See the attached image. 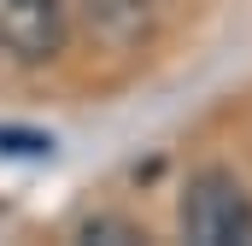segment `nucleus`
<instances>
[{
  "mask_svg": "<svg viewBox=\"0 0 252 246\" xmlns=\"http://www.w3.org/2000/svg\"><path fill=\"white\" fill-rule=\"evenodd\" d=\"M176 223L193 246H247L252 241V193L235 170H199L182 187Z\"/></svg>",
  "mask_w": 252,
  "mask_h": 246,
  "instance_id": "1",
  "label": "nucleus"
},
{
  "mask_svg": "<svg viewBox=\"0 0 252 246\" xmlns=\"http://www.w3.org/2000/svg\"><path fill=\"white\" fill-rule=\"evenodd\" d=\"M64 47V6L59 0H0V53L41 64Z\"/></svg>",
  "mask_w": 252,
  "mask_h": 246,
  "instance_id": "2",
  "label": "nucleus"
},
{
  "mask_svg": "<svg viewBox=\"0 0 252 246\" xmlns=\"http://www.w3.org/2000/svg\"><path fill=\"white\" fill-rule=\"evenodd\" d=\"M82 12H88V24H94L112 47L147 35V0H82Z\"/></svg>",
  "mask_w": 252,
  "mask_h": 246,
  "instance_id": "3",
  "label": "nucleus"
},
{
  "mask_svg": "<svg viewBox=\"0 0 252 246\" xmlns=\"http://www.w3.org/2000/svg\"><path fill=\"white\" fill-rule=\"evenodd\" d=\"M0 153L41 158V153H53V141H47V135H30V129H0Z\"/></svg>",
  "mask_w": 252,
  "mask_h": 246,
  "instance_id": "4",
  "label": "nucleus"
},
{
  "mask_svg": "<svg viewBox=\"0 0 252 246\" xmlns=\"http://www.w3.org/2000/svg\"><path fill=\"white\" fill-rule=\"evenodd\" d=\"M141 241V229H129V223H112V217H94V223H82V241Z\"/></svg>",
  "mask_w": 252,
  "mask_h": 246,
  "instance_id": "5",
  "label": "nucleus"
}]
</instances>
